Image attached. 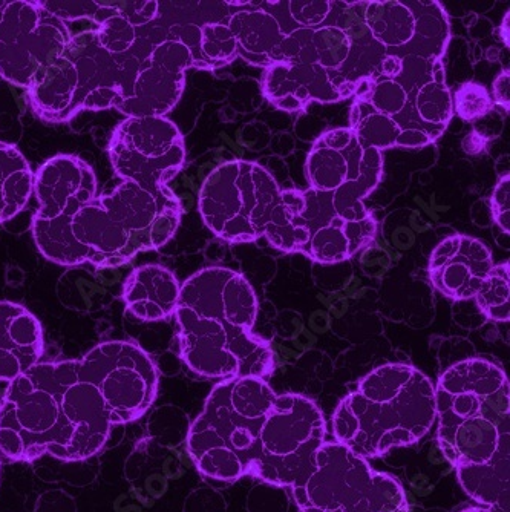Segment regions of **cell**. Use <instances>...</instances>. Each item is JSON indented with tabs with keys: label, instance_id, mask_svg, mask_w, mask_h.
Wrapping results in <instances>:
<instances>
[{
	"label": "cell",
	"instance_id": "obj_1",
	"mask_svg": "<svg viewBox=\"0 0 510 512\" xmlns=\"http://www.w3.org/2000/svg\"><path fill=\"white\" fill-rule=\"evenodd\" d=\"M157 391V367L134 342H102L82 359L37 362L0 401V453L13 462L43 454L89 459L112 428L146 414Z\"/></svg>",
	"mask_w": 510,
	"mask_h": 512
},
{
	"label": "cell",
	"instance_id": "obj_2",
	"mask_svg": "<svg viewBox=\"0 0 510 512\" xmlns=\"http://www.w3.org/2000/svg\"><path fill=\"white\" fill-rule=\"evenodd\" d=\"M180 358L207 379L267 378L275 370L269 342L253 333L258 298L244 276L206 267L181 286L174 313Z\"/></svg>",
	"mask_w": 510,
	"mask_h": 512
},
{
	"label": "cell",
	"instance_id": "obj_3",
	"mask_svg": "<svg viewBox=\"0 0 510 512\" xmlns=\"http://www.w3.org/2000/svg\"><path fill=\"white\" fill-rule=\"evenodd\" d=\"M276 396L261 378L227 379L210 391L187 434L190 459L204 477L275 480L287 453V416Z\"/></svg>",
	"mask_w": 510,
	"mask_h": 512
},
{
	"label": "cell",
	"instance_id": "obj_4",
	"mask_svg": "<svg viewBox=\"0 0 510 512\" xmlns=\"http://www.w3.org/2000/svg\"><path fill=\"white\" fill-rule=\"evenodd\" d=\"M198 211L212 234L227 243L264 237L282 252L304 253L310 241L302 218L304 192L281 191L272 174L253 161L216 166L201 186Z\"/></svg>",
	"mask_w": 510,
	"mask_h": 512
},
{
	"label": "cell",
	"instance_id": "obj_5",
	"mask_svg": "<svg viewBox=\"0 0 510 512\" xmlns=\"http://www.w3.org/2000/svg\"><path fill=\"white\" fill-rule=\"evenodd\" d=\"M435 422V390L416 367L386 364L371 371L333 414L334 442L363 459L416 444Z\"/></svg>",
	"mask_w": 510,
	"mask_h": 512
},
{
	"label": "cell",
	"instance_id": "obj_6",
	"mask_svg": "<svg viewBox=\"0 0 510 512\" xmlns=\"http://www.w3.org/2000/svg\"><path fill=\"white\" fill-rule=\"evenodd\" d=\"M435 390L437 442L454 468L483 465L510 445V387L486 359H465L443 371Z\"/></svg>",
	"mask_w": 510,
	"mask_h": 512
},
{
	"label": "cell",
	"instance_id": "obj_7",
	"mask_svg": "<svg viewBox=\"0 0 510 512\" xmlns=\"http://www.w3.org/2000/svg\"><path fill=\"white\" fill-rule=\"evenodd\" d=\"M181 203L169 188H143L123 181L77 212L71 223L76 266L118 267L140 252L157 250L174 238Z\"/></svg>",
	"mask_w": 510,
	"mask_h": 512
},
{
	"label": "cell",
	"instance_id": "obj_8",
	"mask_svg": "<svg viewBox=\"0 0 510 512\" xmlns=\"http://www.w3.org/2000/svg\"><path fill=\"white\" fill-rule=\"evenodd\" d=\"M117 60L95 30L72 34L62 56L27 89L28 105L43 122L63 123L79 112L120 105Z\"/></svg>",
	"mask_w": 510,
	"mask_h": 512
},
{
	"label": "cell",
	"instance_id": "obj_9",
	"mask_svg": "<svg viewBox=\"0 0 510 512\" xmlns=\"http://www.w3.org/2000/svg\"><path fill=\"white\" fill-rule=\"evenodd\" d=\"M302 512H409L402 483L337 442L314 451L307 471L290 488Z\"/></svg>",
	"mask_w": 510,
	"mask_h": 512
},
{
	"label": "cell",
	"instance_id": "obj_10",
	"mask_svg": "<svg viewBox=\"0 0 510 512\" xmlns=\"http://www.w3.org/2000/svg\"><path fill=\"white\" fill-rule=\"evenodd\" d=\"M39 209L33 218V237L46 260L76 267L71 223L77 212L99 197L91 166L76 155H57L40 166L34 177Z\"/></svg>",
	"mask_w": 510,
	"mask_h": 512
},
{
	"label": "cell",
	"instance_id": "obj_11",
	"mask_svg": "<svg viewBox=\"0 0 510 512\" xmlns=\"http://www.w3.org/2000/svg\"><path fill=\"white\" fill-rule=\"evenodd\" d=\"M72 34L39 0L0 2V76L30 88L65 51Z\"/></svg>",
	"mask_w": 510,
	"mask_h": 512
},
{
	"label": "cell",
	"instance_id": "obj_12",
	"mask_svg": "<svg viewBox=\"0 0 510 512\" xmlns=\"http://www.w3.org/2000/svg\"><path fill=\"white\" fill-rule=\"evenodd\" d=\"M132 53L140 60L131 92L118 111L128 119L166 117L180 102L193 57L183 43L167 40L160 23L135 28Z\"/></svg>",
	"mask_w": 510,
	"mask_h": 512
},
{
	"label": "cell",
	"instance_id": "obj_13",
	"mask_svg": "<svg viewBox=\"0 0 510 512\" xmlns=\"http://www.w3.org/2000/svg\"><path fill=\"white\" fill-rule=\"evenodd\" d=\"M108 152L118 178L152 191L167 188L186 161L183 134L166 117L121 122L112 132Z\"/></svg>",
	"mask_w": 510,
	"mask_h": 512
},
{
	"label": "cell",
	"instance_id": "obj_14",
	"mask_svg": "<svg viewBox=\"0 0 510 512\" xmlns=\"http://www.w3.org/2000/svg\"><path fill=\"white\" fill-rule=\"evenodd\" d=\"M491 250L477 238L455 234L432 250L428 275L432 286L454 301L474 299L494 267Z\"/></svg>",
	"mask_w": 510,
	"mask_h": 512
},
{
	"label": "cell",
	"instance_id": "obj_15",
	"mask_svg": "<svg viewBox=\"0 0 510 512\" xmlns=\"http://www.w3.org/2000/svg\"><path fill=\"white\" fill-rule=\"evenodd\" d=\"M261 91L275 108L285 112L304 111L311 102L340 100L330 74L319 65H270L262 73Z\"/></svg>",
	"mask_w": 510,
	"mask_h": 512
},
{
	"label": "cell",
	"instance_id": "obj_16",
	"mask_svg": "<svg viewBox=\"0 0 510 512\" xmlns=\"http://www.w3.org/2000/svg\"><path fill=\"white\" fill-rule=\"evenodd\" d=\"M39 319L16 302H0V382H13L43 355Z\"/></svg>",
	"mask_w": 510,
	"mask_h": 512
},
{
	"label": "cell",
	"instance_id": "obj_17",
	"mask_svg": "<svg viewBox=\"0 0 510 512\" xmlns=\"http://www.w3.org/2000/svg\"><path fill=\"white\" fill-rule=\"evenodd\" d=\"M181 286L177 276L160 264L137 267L129 273L121 298L140 321L154 322L174 316Z\"/></svg>",
	"mask_w": 510,
	"mask_h": 512
},
{
	"label": "cell",
	"instance_id": "obj_18",
	"mask_svg": "<svg viewBox=\"0 0 510 512\" xmlns=\"http://www.w3.org/2000/svg\"><path fill=\"white\" fill-rule=\"evenodd\" d=\"M227 27L238 43V56L252 65L269 68L282 62L285 34L275 16L265 10H242L233 14Z\"/></svg>",
	"mask_w": 510,
	"mask_h": 512
},
{
	"label": "cell",
	"instance_id": "obj_19",
	"mask_svg": "<svg viewBox=\"0 0 510 512\" xmlns=\"http://www.w3.org/2000/svg\"><path fill=\"white\" fill-rule=\"evenodd\" d=\"M376 235L377 221L373 215L362 221H344L336 215L311 235L304 255L316 263H342L374 243Z\"/></svg>",
	"mask_w": 510,
	"mask_h": 512
},
{
	"label": "cell",
	"instance_id": "obj_20",
	"mask_svg": "<svg viewBox=\"0 0 510 512\" xmlns=\"http://www.w3.org/2000/svg\"><path fill=\"white\" fill-rule=\"evenodd\" d=\"M356 137V135H354ZM365 148L354 138L342 151L314 142L305 163V174L313 191L333 194L345 181L356 180L362 174Z\"/></svg>",
	"mask_w": 510,
	"mask_h": 512
},
{
	"label": "cell",
	"instance_id": "obj_21",
	"mask_svg": "<svg viewBox=\"0 0 510 512\" xmlns=\"http://www.w3.org/2000/svg\"><path fill=\"white\" fill-rule=\"evenodd\" d=\"M509 457L510 445H504L488 463L455 468L468 496L492 512H509Z\"/></svg>",
	"mask_w": 510,
	"mask_h": 512
},
{
	"label": "cell",
	"instance_id": "obj_22",
	"mask_svg": "<svg viewBox=\"0 0 510 512\" xmlns=\"http://www.w3.org/2000/svg\"><path fill=\"white\" fill-rule=\"evenodd\" d=\"M34 188V175L14 146L0 142V223L13 220L27 206Z\"/></svg>",
	"mask_w": 510,
	"mask_h": 512
},
{
	"label": "cell",
	"instance_id": "obj_23",
	"mask_svg": "<svg viewBox=\"0 0 510 512\" xmlns=\"http://www.w3.org/2000/svg\"><path fill=\"white\" fill-rule=\"evenodd\" d=\"M383 155L374 148H365L362 174L356 180L345 181L333 192L331 203L337 217L344 221H362L371 217L363 200L376 191L382 180Z\"/></svg>",
	"mask_w": 510,
	"mask_h": 512
},
{
	"label": "cell",
	"instance_id": "obj_24",
	"mask_svg": "<svg viewBox=\"0 0 510 512\" xmlns=\"http://www.w3.org/2000/svg\"><path fill=\"white\" fill-rule=\"evenodd\" d=\"M405 5L414 16V36L406 46H411L412 53L423 59H442L451 39L445 8L437 0L408 2Z\"/></svg>",
	"mask_w": 510,
	"mask_h": 512
},
{
	"label": "cell",
	"instance_id": "obj_25",
	"mask_svg": "<svg viewBox=\"0 0 510 512\" xmlns=\"http://www.w3.org/2000/svg\"><path fill=\"white\" fill-rule=\"evenodd\" d=\"M365 23L377 42L386 48H402L414 36V16L411 10L397 0L367 2Z\"/></svg>",
	"mask_w": 510,
	"mask_h": 512
},
{
	"label": "cell",
	"instance_id": "obj_26",
	"mask_svg": "<svg viewBox=\"0 0 510 512\" xmlns=\"http://www.w3.org/2000/svg\"><path fill=\"white\" fill-rule=\"evenodd\" d=\"M416 111L422 122L445 128L454 117V97L445 82V66L442 59L432 63V80L419 89Z\"/></svg>",
	"mask_w": 510,
	"mask_h": 512
},
{
	"label": "cell",
	"instance_id": "obj_27",
	"mask_svg": "<svg viewBox=\"0 0 510 512\" xmlns=\"http://www.w3.org/2000/svg\"><path fill=\"white\" fill-rule=\"evenodd\" d=\"M200 27V51L193 68L213 71L229 65L238 57V43L227 23L209 22Z\"/></svg>",
	"mask_w": 510,
	"mask_h": 512
},
{
	"label": "cell",
	"instance_id": "obj_28",
	"mask_svg": "<svg viewBox=\"0 0 510 512\" xmlns=\"http://www.w3.org/2000/svg\"><path fill=\"white\" fill-rule=\"evenodd\" d=\"M478 309L491 321L507 322L510 319V267L498 264L484 278L475 295Z\"/></svg>",
	"mask_w": 510,
	"mask_h": 512
},
{
	"label": "cell",
	"instance_id": "obj_29",
	"mask_svg": "<svg viewBox=\"0 0 510 512\" xmlns=\"http://www.w3.org/2000/svg\"><path fill=\"white\" fill-rule=\"evenodd\" d=\"M353 132L362 148H374L382 152L383 149L397 146V138L402 132V126L394 120V117L373 111L362 114Z\"/></svg>",
	"mask_w": 510,
	"mask_h": 512
},
{
	"label": "cell",
	"instance_id": "obj_30",
	"mask_svg": "<svg viewBox=\"0 0 510 512\" xmlns=\"http://www.w3.org/2000/svg\"><path fill=\"white\" fill-rule=\"evenodd\" d=\"M314 50L318 65L327 69H339L350 56V36L339 27H324L314 31Z\"/></svg>",
	"mask_w": 510,
	"mask_h": 512
},
{
	"label": "cell",
	"instance_id": "obj_31",
	"mask_svg": "<svg viewBox=\"0 0 510 512\" xmlns=\"http://www.w3.org/2000/svg\"><path fill=\"white\" fill-rule=\"evenodd\" d=\"M494 108L491 92L480 83L466 82L455 91L454 111L465 122L474 123L484 119Z\"/></svg>",
	"mask_w": 510,
	"mask_h": 512
},
{
	"label": "cell",
	"instance_id": "obj_32",
	"mask_svg": "<svg viewBox=\"0 0 510 512\" xmlns=\"http://www.w3.org/2000/svg\"><path fill=\"white\" fill-rule=\"evenodd\" d=\"M135 28L137 27L129 23L125 17L115 13L114 7H112L111 16L100 23L95 33L99 37L100 45L112 56H118V54L131 50V46L135 42Z\"/></svg>",
	"mask_w": 510,
	"mask_h": 512
},
{
	"label": "cell",
	"instance_id": "obj_33",
	"mask_svg": "<svg viewBox=\"0 0 510 512\" xmlns=\"http://www.w3.org/2000/svg\"><path fill=\"white\" fill-rule=\"evenodd\" d=\"M314 30L298 28L285 34L281 43L282 62L291 65H318V54L314 50Z\"/></svg>",
	"mask_w": 510,
	"mask_h": 512
},
{
	"label": "cell",
	"instance_id": "obj_34",
	"mask_svg": "<svg viewBox=\"0 0 510 512\" xmlns=\"http://www.w3.org/2000/svg\"><path fill=\"white\" fill-rule=\"evenodd\" d=\"M368 103L379 114L394 117L405 109L406 103H408V92L396 80H382L374 86Z\"/></svg>",
	"mask_w": 510,
	"mask_h": 512
},
{
	"label": "cell",
	"instance_id": "obj_35",
	"mask_svg": "<svg viewBox=\"0 0 510 512\" xmlns=\"http://www.w3.org/2000/svg\"><path fill=\"white\" fill-rule=\"evenodd\" d=\"M246 506L249 512H288L287 488L262 482L250 491Z\"/></svg>",
	"mask_w": 510,
	"mask_h": 512
},
{
	"label": "cell",
	"instance_id": "obj_36",
	"mask_svg": "<svg viewBox=\"0 0 510 512\" xmlns=\"http://www.w3.org/2000/svg\"><path fill=\"white\" fill-rule=\"evenodd\" d=\"M39 4L65 23L83 19L94 20L100 8L99 0H39Z\"/></svg>",
	"mask_w": 510,
	"mask_h": 512
},
{
	"label": "cell",
	"instance_id": "obj_37",
	"mask_svg": "<svg viewBox=\"0 0 510 512\" xmlns=\"http://www.w3.org/2000/svg\"><path fill=\"white\" fill-rule=\"evenodd\" d=\"M331 5L328 0H291L288 10L296 23L311 30L327 19Z\"/></svg>",
	"mask_w": 510,
	"mask_h": 512
},
{
	"label": "cell",
	"instance_id": "obj_38",
	"mask_svg": "<svg viewBox=\"0 0 510 512\" xmlns=\"http://www.w3.org/2000/svg\"><path fill=\"white\" fill-rule=\"evenodd\" d=\"M115 13L125 17L134 27H144L148 23L154 22L158 16L157 0H137V2H111Z\"/></svg>",
	"mask_w": 510,
	"mask_h": 512
},
{
	"label": "cell",
	"instance_id": "obj_39",
	"mask_svg": "<svg viewBox=\"0 0 510 512\" xmlns=\"http://www.w3.org/2000/svg\"><path fill=\"white\" fill-rule=\"evenodd\" d=\"M183 512H227V503L220 491L209 486L197 488L187 496Z\"/></svg>",
	"mask_w": 510,
	"mask_h": 512
},
{
	"label": "cell",
	"instance_id": "obj_40",
	"mask_svg": "<svg viewBox=\"0 0 510 512\" xmlns=\"http://www.w3.org/2000/svg\"><path fill=\"white\" fill-rule=\"evenodd\" d=\"M492 218L504 234L510 232V177L503 175L495 186L491 197Z\"/></svg>",
	"mask_w": 510,
	"mask_h": 512
},
{
	"label": "cell",
	"instance_id": "obj_41",
	"mask_svg": "<svg viewBox=\"0 0 510 512\" xmlns=\"http://www.w3.org/2000/svg\"><path fill=\"white\" fill-rule=\"evenodd\" d=\"M36 512H77V506L65 491H46L37 500Z\"/></svg>",
	"mask_w": 510,
	"mask_h": 512
},
{
	"label": "cell",
	"instance_id": "obj_42",
	"mask_svg": "<svg viewBox=\"0 0 510 512\" xmlns=\"http://www.w3.org/2000/svg\"><path fill=\"white\" fill-rule=\"evenodd\" d=\"M434 137L425 129L408 128L402 129L399 138H397V146L402 148H423V146L431 145Z\"/></svg>",
	"mask_w": 510,
	"mask_h": 512
},
{
	"label": "cell",
	"instance_id": "obj_43",
	"mask_svg": "<svg viewBox=\"0 0 510 512\" xmlns=\"http://www.w3.org/2000/svg\"><path fill=\"white\" fill-rule=\"evenodd\" d=\"M492 100L497 105L503 106L507 112L510 109V73L509 71H503L498 74L497 79L494 80L492 85Z\"/></svg>",
	"mask_w": 510,
	"mask_h": 512
},
{
	"label": "cell",
	"instance_id": "obj_44",
	"mask_svg": "<svg viewBox=\"0 0 510 512\" xmlns=\"http://www.w3.org/2000/svg\"><path fill=\"white\" fill-rule=\"evenodd\" d=\"M489 138L478 131H472L471 134L466 135L461 142V148L466 154L471 157H480L484 152L488 151Z\"/></svg>",
	"mask_w": 510,
	"mask_h": 512
},
{
	"label": "cell",
	"instance_id": "obj_45",
	"mask_svg": "<svg viewBox=\"0 0 510 512\" xmlns=\"http://www.w3.org/2000/svg\"><path fill=\"white\" fill-rule=\"evenodd\" d=\"M376 80L373 77H363V79L357 80L356 91H354V97L356 102L363 105V103L370 102L371 94H373L374 86H376Z\"/></svg>",
	"mask_w": 510,
	"mask_h": 512
},
{
	"label": "cell",
	"instance_id": "obj_46",
	"mask_svg": "<svg viewBox=\"0 0 510 512\" xmlns=\"http://www.w3.org/2000/svg\"><path fill=\"white\" fill-rule=\"evenodd\" d=\"M402 71L403 60L400 59L399 56H394V54L386 56L385 59H383L382 65H380V73H382L383 76L390 77V80L400 76Z\"/></svg>",
	"mask_w": 510,
	"mask_h": 512
},
{
	"label": "cell",
	"instance_id": "obj_47",
	"mask_svg": "<svg viewBox=\"0 0 510 512\" xmlns=\"http://www.w3.org/2000/svg\"><path fill=\"white\" fill-rule=\"evenodd\" d=\"M331 82H333L334 88H336L337 96H339L340 100L350 99V97L354 96V91H356V82L345 80L344 77L331 79Z\"/></svg>",
	"mask_w": 510,
	"mask_h": 512
},
{
	"label": "cell",
	"instance_id": "obj_48",
	"mask_svg": "<svg viewBox=\"0 0 510 512\" xmlns=\"http://www.w3.org/2000/svg\"><path fill=\"white\" fill-rule=\"evenodd\" d=\"M509 17H510V13H509V11H507L506 17H504L503 23H501V28H500L501 39H503L504 45H506L507 48H509V45H510V42H509Z\"/></svg>",
	"mask_w": 510,
	"mask_h": 512
},
{
	"label": "cell",
	"instance_id": "obj_49",
	"mask_svg": "<svg viewBox=\"0 0 510 512\" xmlns=\"http://www.w3.org/2000/svg\"><path fill=\"white\" fill-rule=\"evenodd\" d=\"M252 2H249V0H235V2H227V5H230V7H246V5H250Z\"/></svg>",
	"mask_w": 510,
	"mask_h": 512
},
{
	"label": "cell",
	"instance_id": "obj_50",
	"mask_svg": "<svg viewBox=\"0 0 510 512\" xmlns=\"http://www.w3.org/2000/svg\"><path fill=\"white\" fill-rule=\"evenodd\" d=\"M461 512H492L491 509H481V508H469L465 509V511Z\"/></svg>",
	"mask_w": 510,
	"mask_h": 512
}]
</instances>
